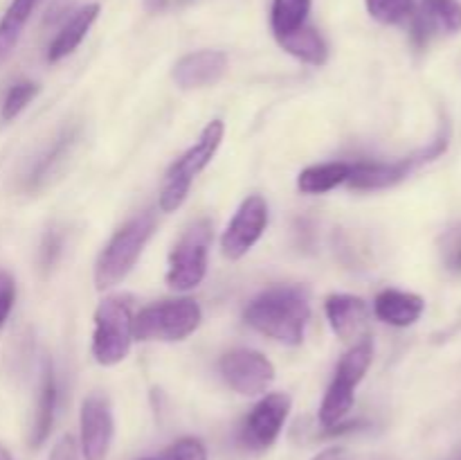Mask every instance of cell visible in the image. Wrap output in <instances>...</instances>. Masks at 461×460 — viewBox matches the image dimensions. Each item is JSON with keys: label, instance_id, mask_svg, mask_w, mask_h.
I'll return each mask as SVG.
<instances>
[{"label": "cell", "instance_id": "1", "mask_svg": "<svg viewBox=\"0 0 461 460\" xmlns=\"http://www.w3.org/2000/svg\"><path fill=\"white\" fill-rule=\"evenodd\" d=\"M243 320L273 341L300 345L311 320L309 298L297 287H270L248 302Z\"/></svg>", "mask_w": 461, "mask_h": 460}, {"label": "cell", "instance_id": "2", "mask_svg": "<svg viewBox=\"0 0 461 460\" xmlns=\"http://www.w3.org/2000/svg\"><path fill=\"white\" fill-rule=\"evenodd\" d=\"M156 230V215L151 210L126 221L99 253L95 264V287L99 291L113 289L133 271L144 246Z\"/></svg>", "mask_w": 461, "mask_h": 460}, {"label": "cell", "instance_id": "3", "mask_svg": "<svg viewBox=\"0 0 461 460\" xmlns=\"http://www.w3.org/2000/svg\"><path fill=\"white\" fill-rule=\"evenodd\" d=\"M223 120H212L203 129L201 138L167 170L160 185V197H158V206H160L162 212H176L183 206L189 189H192L194 179L210 165L212 158L219 152L221 143H223Z\"/></svg>", "mask_w": 461, "mask_h": 460}, {"label": "cell", "instance_id": "4", "mask_svg": "<svg viewBox=\"0 0 461 460\" xmlns=\"http://www.w3.org/2000/svg\"><path fill=\"white\" fill-rule=\"evenodd\" d=\"M372 359L374 345L369 341V336L358 341L356 345H351L345 352V356L338 363L336 374H333V382L329 383L322 406H320L318 419L322 424V428H331L336 424H340L347 418V413L354 409L356 388H358V383L367 374Z\"/></svg>", "mask_w": 461, "mask_h": 460}, {"label": "cell", "instance_id": "5", "mask_svg": "<svg viewBox=\"0 0 461 460\" xmlns=\"http://www.w3.org/2000/svg\"><path fill=\"white\" fill-rule=\"evenodd\" d=\"M203 311L189 298L149 305L133 316V336L138 341L178 343L201 327Z\"/></svg>", "mask_w": 461, "mask_h": 460}, {"label": "cell", "instance_id": "6", "mask_svg": "<svg viewBox=\"0 0 461 460\" xmlns=\"http://www.w3.org/2000/svg\"><path fill=\"white\" fill-rule=\"evenodd\" d=\"M133 309L129 298L108 296L95 309L93 356L99 365H117L129 356L133 343Z\"/></svg>", "mask_w": 461, "mask_h": 460}, {"label": "cell", "instance_id": "7", "mask_svg": "<svg viewBox=\"0 0 461 460\" xmlns=\"http://www.w3.org/2000/svg\"><path fill=\"white\" fill-rule=\"evenodd\" d=\"M212 228L210 219H198L183 233L169 253V266H167V284L176 291H192L205 280L207 257H210Z\"/></svg>", "mask_w": 461, "mask_h": 460}, {"label": "cell", "instance_id": "8", "mask_svg": "<svg viewBox=\"0 0 461 460\" xmlns=\"http://www.w3.org/2000/svg\"><path fill=\"white\" fill-rule=\"evenodd\" d=\"M446 147H448V135H439L428 147L419 149V152L410 153L396 162H354L347 185L354 189H365V192L392 188V185L408 179L412 171H417L426 162L439 158L446 152Z\"/></svg>", "mask_w": 461, "mask_h": 460}, {"label": "cell", "instance_id": "9", "mask_svg": "<svg viewBox=\"0 0 461 460\" xmlns=\"http://www.w3.org/2000/svg\"><path fill=\"white\" fill-rule=\"evenodd\" d=\"M291 406L293 400L286 392H268L266 397H261L239 428V442L243 449L252 451V454L268 451L277 442L279 433L291 415Z\"/></svg>", "mask_w": 461, "mask_h": 460}, {"label": "cell", "instance_id": "10", "mask_svg": "<svg viewBox=\"0 0 461 460\" xmlns=\"http://www.w3.org/2000/svg\"><path fill=\"white\" fill-rule=\"evenodd\" d=\"M219 370L225 383L243 397L264 395L275 382L273 361L250 347L225 352L219 361Z\"/></svg>", "mask_w": 461, "mask_h": 460}, {"label": "cell", "instance_id": "11", "mask_svg": "<svg viewBox=\"0 0 461 460\" xmlns=\"http://www.w3.org/2000/svg\"><path fill=\"white\" fill-rule=\"evenodd\" d=\"M268 203L261 194L243 198L232 221L221 235L223 255L228 260H241L243 255H248V251H252V246L264 237L266 228H268Z\"/></svg>", "mask_w": 461, "mask_h": 460}, {"label": "cell", "instance_id": "12", "mask_svg": "<svg viewBox=\"0 0 461 460\" xmlns=\"http://www.w3.org/2000/svg\"><path fill=\"white\" fill-rule=\"evenodd\" d=\"M115 437L111 404L102 395H88L81 401L79 449L84 460H106Z\"/></svg>", "mask_w": 461, "mask_h": 460}, {"label": "cell", "instance_id": "13", "mask_svg": "<svg viewBox=\"0 0 461 460\" xmlns=\"http://www.w3.org/2000/svg\"><path fill=\"white\" fill-rule=\"evenodd\" d=\"M324 314H327L333 334L342 343L356 345L358 341L367 338L369 309L363 298L351 296V293H331L324 300Z\"/></svg>", "mask_w": 461, "mask_h": 460}, {"label": "cell", "instance_id": "14", "mask_svg": "<svg viewBox=\"0 0 461 460\" xmlns=\"http://www.w3.org/2000/svg\"><path fill=\"white\" fill-rule=\"evenodd\" d=\"M228 70V54L221 50H196L176 61L174 81L183 90H196L214 86Z\"/></svg>", "mask_w": 461, "mask_h": 460}, {"label": "cell", "instance_id": "15", "mask_svg": "<svg viewBox=\"0 0 461 460\" xmlns=\"http://www.w3.org/2000/svg\"><path fill=\"white\" fill-rule=\"evenodd\" d=\"M412 36L419 45L430 41L435 34H459L461 32V3L459 0H421L419 12H414Z\"/></svg>", "mask_w": 461, "mask_h": 460}, {"label": "cell", "instance_id": "16", "mask_svg": "<svg viewBox=\"0 0 461 460\" xmlns=\"http://www.w3.org/2000/svg\"><path fill=\"white\" fill-rule=\"evenodd\" d=\"M426 311V300L419 293L385 289L374 300V314L378 320L392 327H410Z\"/></svg>", "mask_w": 461, "mask_h": 460}, {"label": "cell", "instance_id": "17", "mask_svg": "<svg viewBox=\"0 0 461 460\" xmlns=\"http://www.w3.org/2000/svg\"><path fill=\"white\" fill-rule=\"evenodd\" d=\"M102 12V5L99 3H86L63 23L61 30L57 32V36L52 39L48 48V61L59 63L61 59L70 57L77 48L81 45V41L88 36L90 27L95 25V21L99 18Z\"/></svg>", "mask_w": 461, "mask_h": 460}, {"label": "cell", "instance_id": "18", "mask_svg": "<svg viewBox=\"0 0 461 460\" xmlns=\"http://www.w3.org/2000/svg\"><path fill=\"white\" fill-rule=\"evenodd\" d=\"M57 379H54V370L50 361L43 363V373H41V388L39 397H36L34 419H32L30 428V446L39 449L45 445L54 427V413H57Z\"/></svg>", "mask_w": 461, "mask_h": 460}, {"label": "cell", "instance_id": "19", "mask_svg": "<svg viewBox=\"0 0 461 460\" xmlns=\"http://www.w3.org/2000/svg\"><path fill=\"white\" fill-rule=\"evenodd\" d=\"M351 167L354 162H320V165H311L300 171L297 176V189L302 194H327L336 189L338 185L347 183L351 176Z\"/></svg>", "mask_w": 461, "mask_h": 460}, {"label": "cell", "instance_id": "20", "mask_svg": "<svg viewBox=\"0 0 461 460\" xmlns=\"http://www.w3.org/2000/svg\"><path fill=\"white\" fill-rule=\"evenodd\" d=\"M277 43L282 45L284 52L300 59V61L311 63V66H324L329 59L327 41H324L322 34H320L313 25H309V23L302 25L300 30L277 39Z\"/></svg>", "mask_w": 461, "mask_h": 460}, {"label": "cell", "instance_id": "21", "mask_svg": "<svg viewBox=\"0 0 461 460\" xmlns=\"http://www.w3.org/2000/svg\"><path fill=\"white\" fill-rule=\"evenodd\" d=\"M41 3L43 0H12L9 7L5 9L3 18H0V61L7 59L12 50L16 48L32 14L36 12Z\"/></svg>", "mask_w": 461, "mask_h": 460}, {"label": "cell", "instance_id": "22", "mask_svg": "<svg viewBox=\"0 0 461 460\" xmlns=\"http://www.w3.org/2000/svg\"><path fill=\"white\" fill-rule=\"evenodd\" d=\"M311 5H313V0H273L270 30H273L275 39H282V36L306 25L309 23Z\"/></svg>", "mask_w": 461, "mask_h": 460}, {"label": "cell", "instance_id": "23", "mask_svg": "<svg viewBox=\"0 0 461 460\" xmlns=\"http://www.w3.org/2000/svg\"><path fill=\"white\" fill-rule=\"evenodd\" d=\"M367 14L381 25H401L417 12L414 0H365Z\"/></svg>", "mask_w": 461, "mask_h": 460}, {"label": "cell", "instance_id": "24", "mask_svg": "<svg viewBox=\"0 0 461 460\" xmlns=\"http://www.w3.org/2000/svg\"><path fill=\"white\" fill-rule=\"evenodd\" d=\"M41 86L36 81H18L14 84L12 88L7 90L3 99V108H0V120L3 122H12L14 117L21 115L25 111L27 104L39 95Z\"/></svg>", "mask_w": 461, "mask_h": 460}, {"label": "cell", "instance_id": "25", "mask_svg": "<svg viewBox=\"0 0 461 460\" xmlns=\"http://www.w3.org/2000/svg\"><path fill=\"white\" fill-rule=\"evenodd\" d=\"M158 460H207V449L198 437L185 436L167 446Z\"/></svg>", "mask_w": 461, "mask_h": 460}, {"label": "cell", "instance_id": "26", "mask_svg": "<svg viewBox=\"0 0 461 460\" xmlns=\"http://www.w3.org/2000/svg\"><path fill=\"white\" fill-rule=\"evenodd\" d=\"M14 302H16V282L7 271H0V329L7 323Z\"/></svg>", "mask_w": 461, "mask_h": 460}, {"label": "cell", "instance_id": "27", "mask_svg": "<svg viewBox=\"0 0 461 460\" xmlns=\"http://www.w3.org/2000/svg\"><path fill=\"white\" fill-rule=\"evenodd\" d=\"M70 143H72V135H70V133L61 135V138H59V143L52 147V152L45 153L43 161L39 162V167H36V171H34V176H32V180L45 179V176L50 174V170H52L54 162L61 161V156L68 152V147H70Z\"/></svg>", "mask_w": 461, "mask_h": 460}, {"label": "cell", "instance_id": "28", "mask_svg": "<svg viewBox=\"0 0 461 460\" xmlns=\"http://www.w3.org/2000/svg\"><path fill=\"white\" fill-rule=\"evenodd\" d=\"M444 262L450 271L461 273V230H450L444 237Z\"/></svg>", "mask_w": 461, "mask_h": 460}, {"label": "cell", "instance_id": "29", "mask_svg": "<svg viewBox=\"0 0 461 460\" xmlns=\"http://www.w3.org/2000/svg\"><path fill=\"white\" fill-rule=\"evenodd\" d=\"M79 455V445L72 436H63L61 440L54 445L52 454H50V460H77Z\"/></svg>", "mask_w": 461, "mask_h": 460}, {"label": "cell", "instance_id": "30", "mask_svg": "<svg viewBox=\"0 0 461 460\" xmlns=\"http://www.w3.org/2000/svg\"><path fill=\"white\" fill-rule=\"evenodd\" d=\"M59 251H61V239H59L54 233H50L48 237H45L43 248H41V255H43V266H52L54 260H57Z\"/></svg>", "mask_w": 461, "mask_h": 460}, {"label": "cell", "instance_id": "31", "mask_svg": "<svg viewBox=\"0 0 461 460\" xmlns=\"http://www.w3.org/2000/svg\"><path fill=\"white\" fill-rule=\"evenodd\" d=\"M144 5V12L147 14H160L165 12L167 5H169V0H142Z\"/></svg>", "mask_w": 461, "mask_h": 460}, {"label": "cell", "instance_id": "32", "mask_svg": "<svg viewBox=\"0 0 461 460\" xmlns=\"http://www.w3.org/2000/svg\"><path fill=\"white\" fill-rule=\"evenodd\" d=\"M0 460H14V455L9 454V451L5 449V446H0Z\"/></svg>", "mask_w": 461, "mask_h": 460}, {"label": "cell", "instance_id": "33", "mask_svg": "<svg viewBox=\"0 0 461 460\" xmlns=\"http://www.w3.org/2000/svg\"><path fill=\"white\" fill-rule=\"evenodd\" d=\"M142 460H158V458H142Z\"/></svg>", "mask_w": 461, "mask_h": 460}]
</instances>
